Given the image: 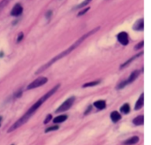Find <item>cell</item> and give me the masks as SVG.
Returning <instances> with one entry per match:
<instances>
[{
	"label": "cell",
	"mask_w": 151,
	"mask_h": 145,
	"mask_svg": "<svg viewBox=\"0 0 151 145\" xmlns=\"http://www.w3.org/2000/svg\"><path fill=\"white\" fill-rule=\"evenodd\" d=\"M99 29H100V27H97V28L94 29L93 30H91V31H89L88 33H87L86 34H85L84 36H83L82 37H80V39H79L77 40V42H74V44H73L71 46V47H69V48H67L66 50H65V51H63V52H62L61 53L58 54V55H57V56H55V58H52V60H50V61H49V62H48L46 64V65L41 66V68H40L39 69H38V70L36 71V72H35V74H38V73H40V72H43V71H44L45 70L47 69L49 67H50L51 65H53V64L55 63V62H56L57 61H58L59 59L62 58L63 57L66 56H67V55H69V54L72 51H73L74 50H75L76 48H77V47H78L79 45H80V44H82V42L84 41V40L88 38V36H90L91 35H92V34H94L95 33H96V32Z\"/></svg>",
	"instance_id": "6da1fadb"
},
{
	"label": "cell",
	"mask_w": 151,
	"mask_h": 145,
	"mask_svg": "<svg viewBox=\"0 0 151 145\" xmlns=\"http://www.w3.org/2000/svg\"><path fill=\"white\" fill-rule=\"evenodd\" d=\"M74 100H75V98H74V96L70 97V98H69L68 99H66L58 108L57 109L56 111H55V113H62L64 112V111H68V110L70 109V107L72 106Z\"/></svg>",
	"instance_id": "7a4b0ae2"
},
{
	"label": "cell",
	"mask_w": 151,
	"mask_h": 145,
	"mask_svg": "<svg viewBox=\"0 0 151 145\" xmlns=\"http://www.w3.org/2000/svg\"><path fill=\"white\" fill-rule=\"evenodd\" d=\"M48 79L47 77H39L38 79H36L35 80L33 81V82L29 84L27 86V90H32V89L37 88L38 87H41V86L44 85V84H46L47 82Z\"/></svg>",
	"instance_id": "3957f363"
},
{
	"label": "cell",
	"mask_w": 151,
	"mask_h": 145,
	"mask_svg": "<svg viewBox=\"0 0 151 145\" xmlns=\"http://www.w3.org/2000/svg\"><path fill=\"white\" fill-rule=\"evenodd\" d=\"M117 39H118L119 42L122 45H127L129 42L128 40V35L125 32H121L117 35Z\"/></svg>",
	"instance_id": "277c9868"
},
{
	"label": "cell",
	"mask_w": 151,
	"mask_h": 145,
	"mask_svg": "<svg viewBox=\"0 0 151 145\" xmlns=\"http://www.w3.org/2000/svg\"><path fill=\"white\" fill-rule=\"evenodd\" d=\"M23 12V8H22V5L20 4H16V5H14V7L13 8L12 11L10 12L11 16H19Z\"/></svg>",
	"instance_id": "5b68a950"
},
{
	"label": "cell",
	"mask_w": 151,
	"mask_h": 145,
	"mask_svg": "<svg viewBox=\"0 0 151 145\" xmlns=\"http://www.w3.org/2000/svg\"><path fill=\"white\" fill-rule=\"evenodd\" d=\"M139 74H140V71L139 70L134 71V72H133L131 74V76H129V78H128L127 80L124 81L125 84V85L127 86V84H129L132 83L133 82H134V81H135L136 79L138 78V76H139Z\"/></svg>",
	"instance_id": "8992f818"
},
{
	"label": "cell",
	"mask_w": 151,
	"mask_h": 145,
	"mask_svg": "<svg viewBox=\"0 0 151 145\" xmlns=\"http://www.w3.org/2000/svg\"><path fill=\"white\" fill-rule=\"evenodd\" d=\"M138 141H139V138H138V136H133V137L130 138L129 139L123 142V144H124L125 145H133L138 143Z\"/></svg>",
	"instance_id": "52a82bcc"
},
{
	"label": "cell",
	"mask_w": 151,
	"mask_h": 145,
	"mask_svg": "<svg viewBox=\"0 0 151 145\" xmlns=\"http://www.w3.org/2000/svg\"><path fill=\"white\" fill-rule=\"evenodd\" d=\"M134 29L135 30H143L144 29V20L143 19H141L137 21L134 25Z\"/></svg>",
	"instance_id": "ba28073f"
},
{
	"label": "cell",
	"mask_w": 151,
	"mask_h": 145,
	"mask_svg": "<svg viewBox=\"0 0 151 145\" xmlns=\"http://www.w3.org/2000/svg\"><path fill=\"white\" fill-rule=\"evenodd\" d=\"M94 106L99 110H103L106 107V103L103 100H99V101H96L94 103Z\"/></svg>",
	"instance_id": "9c48e42d"
},
{
	"label": "cell",
	"mask_w": 151,
	"mask_h": 145,
	"mask_svg": "<svg viewBox=\"0 0 151 145\" xmlns=\"http://www.w3.org/2000/svg\"><path fill=\"white\" fill-rule=\"evenodd\" d=\"M144 105V94L142 93L140 96L139 99H138V101H136L135 105V110L136 111H138L139 109L142 108Z\"/></svg>",
	"instance_id": "30bf717a"
},
{
	"label": "cell",
	"mask_w": 151,
	"mask_h": 145,
	"mask_svg": "<svg viewBox=\"0 0 151 145\" xmlns=\"http://www.w3.org/2000/svg\"><path fill=\"white\" fill-rule=\"evenodd\" d=\"M121 115H120L117 111H113V112H112L111 114V118L112 122H115V123L119 122V121L121 119Z\"/></svg>",
	"instance_id": "8fae6325"
},
{
	"label": "cell",
	"mask_w": 151,
	"mask_h": 145,
	"mask_svg": "<svg viewBox=\"0 0 151 145\" xmlns=\"http://www.w3.org/2000/svg\"><path fill=\"white\" fill-rule=\"evenodd\" d=\"M66 119H67V115H58V116L55 117V118L53 119V122L55 124L62 123V122H65Z\"/></svg>",
	"instance_id": "7c38bea8"
},
{
	"label": "cell",
	"mask_w": 151,
	"mask_h": 145,
	"mask_svg": "<svg viewBox=\"0 0 151 145\" xmlns=\"http://www.w3.org/2000/svg\"><path fill=\"white\" fill-rule=\"evenodd\" d=\"M133 123L135 125H142L144 124V116L138 115L133 120Z\"/></svg>",
	"instance_id": "4fadbf2b"
},
{
	"label": "cell",
	"mask_w": 151,
	"mask_h": 145,
	"mask_svg": "<svg viewBox=\"0 0 151 145\" xmlns=\"http://www.w3.org/2000/svg\"><path fill=\"white\" fill-rule=\"evenodd\" d=\"M120 111H121V112L122 113L127 114L130 112V111H131L130 105L128 104H127V103H126V104H124L122 106L121 108H120Z\"/></svg>",
	"instance_id": "5bb4252c"
},
{
	"label": "cell",
	"mask_w": 151,
	"mask_h": 145,
	"mask_svg": "<svg viewBox=\"0 0 151 145\" xmlns=\"http://www.w3.org/2000/svg\"><path fill=\"white\" fill-rule=\"evenodd\" d=\"M142 54H143V53H141L140 54H137V55L136 56H134V57H132V58H130V59L129 60H127V62H125V63L124 64H123V65H121V68H125V66H127V65H129V64L130 63H131V62H132V61H134V59H135V58H137V57H138V56H140L141 55H142Z\"/></svg>",
	"instance_id": "9a60e30c"
},
{
	"label": "cell",
	"mask_w": 151,
	"mask_h": 145,
	"mask_svg": "<svg viewBox=\"0 0 151 145\" xmlns=\"http://www.w3.org/2000/svg\"><path fill=\"white\" fill-rule=\"evenodd\" d=\"M100 81H95V82H88V83L84 84L83 85V87H93V86H96L100 84Z\"/></svg>",
	"instance_id": "2e32d148"
},
{
	"label": "cell",
	"mask_w": 151,
	"mask_h": 145,
	"mask_svg": "<svg viewBox=\"0 0 151 145\" xmlns=\"http://www.w3.org/2000/svg\"><path fill=\"white\" fill-rule=\"evenodd\" d=\"M91 2V0H84V2H81L80 4H79L77 7H76V9H80V8H82L84 7H86L87 5L90 3Z\"/></svg>",
	"instance_id": "e0dca14e"
},
{
	"label": "cell",
	"mask_w": 151,
	"mask_h": 145,
	"mask_svg": "<svg viewBox=\"0 0 151 145\" xmlns=\"http://www.w3.org/2000/svg\"><path fill=\"white\" fill-rule=\"evenodd\" d=\"M10 1V0H2V2H0V11H2V9H3V8H5L8 5Z\"/></svg>",
	"instance_id": "ac0fdd59"
},
{
	"label": "cell",
	"mask_w": 151,
	"mask_h": 145,
	"mask_svg": "<svg viewBox=\"0 0 151 145\" xmlns=\"http://www.w3.org/2000/svg\"><path fill=\"white\" fill-rule=\"evenodd\" d=\"M58 128H59L58 126H52V127H50L47 128V129L46 130L45 132H50V131L57 130H58Z\"/></svg>",
	"instance_id": "d6986e66"
},
{
	"label": "cell",
	"mask_w": 151,
	"mask_h": 145,
	"mask_svg": "<svg viewBox=\"0 0 151 145\" xmlns=\"http://www.w3.org/2000/svg\"><path fill=\"white\" fill-rule=\"evenodd\" d=\"M90 9V8H85V9H84L83 11H80L78 13V14H77V16H83V15H84L85 13H86L88 11V10Z\"/></svg>",
	"instance_id": "ffe728a7"
},
{
	"label": "cell",
	"mask_w": 151,
	"mask_h": 145,
	"mask_svg": "<svg viewBox=\"0 0 151 145\" xmlns=\"http://www.w3.org/2000/svg\"><path fill=\"white\" fill-rule=\"evenodd\" d=\"M52 119V115H50V114H49V115L47 116V118H45V120H44V124H47L48 122H50V120Z\"/></svg>",
	"instance_id": "44dd1931"
},
{
	"label": "cell",
	"mask_w": 151,
	"mask_h": 145,
	"mask_svg": "<svg viewBox=\"0 0 151 145\" xmlns=\"http://www.w3.org/2000/svg\"><path fill=\"white\" fill-rule=\"evenodd\" d=\"M143 46H144V42H142L138 43V44H137L136 45L135 49H136V50L140 49V48H142V47H143Z\"/></svg>",
	"instance_id": "7402d4cb"
},
{
	"label": "cell",
	"mask_w": 151,
	"mask_h": 145,
	"mask_svg": "<svg viewBox=\"0 0 151 145\" xmlns=\"http://www.w3.org/2000/svg\"><path fill=\"white\" fill-rule=\"evenodd\" d=\"M23 36H24V34H23V33H20L19 34V36H18V38H17V42H21L22 40V39H23Z\"/></svg>",
	"instance_id": "603a6c76"
},
{
	"label": "cell",
	"mask_w": 151,
	"mask_h": 145,
	"mask_svg": "<svg viewBox=\"0 0 151 145\" xmlns=\"http://www.w3.org/2000/svg\"><path fill=\"white\" fill-rule=\"evenodd\" d=\"M52 12L51 11H48L47 13V14H46V16H47V18H50L51 16H52Z\"/></svg>",
	"instance_id": "cb8c5ba5"
},
{
	"label": "cell",
	"mask_w": 151,
	"mask_h": 145,
	"mask_svg": "<svg viewBox=\"0 0 151 145\" xmlns=\"http://www.w3.org/2000/svg\"><path fill=\"white\" fill-rule=\"evenodd\" d=\"M91 106H90V107H88V111H86V113H85L86 115V114H88V112H89V111H91Z\"/></svg>",
	"instance_id": "d4e9b609"
},
{
	"label": "cell",
	"mask_w": 151,
	"mask_h": 145,
	"mask_svg": "<svg viewBox=\"0 0 151 145\" xmlns=\"http://www.w3.org/2000/svg\"><path fill=\"white\" fill-rule=\"evenodd\" d=\"M2 116H0V126H1V123H2Z\"/></svg>",
	"instance_id": "484cf974"
},
{
	"label": "cell",
	"mask_w": 151,
	"mask_h": 145,
	"mask_svg": "<svg viewBox=\"0 0 151 145\" xmlns=\"http://www.w3.org/2000/svg\"></svg>",
	"instance_id": "4316f807"
}]
</instances>
